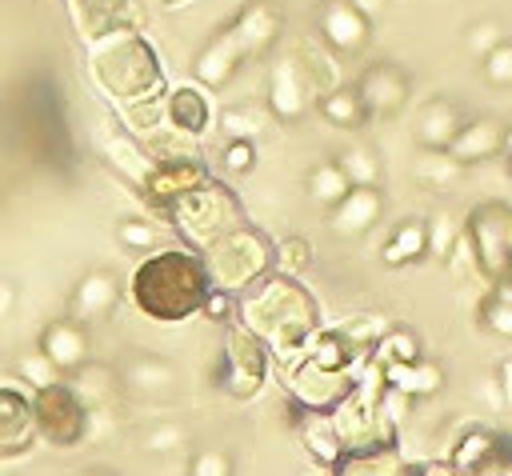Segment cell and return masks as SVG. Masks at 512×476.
I'll use <instances>...</instances> for the list:
<instances>
[{
	"mask_svg": "<svg viewBox=\"0 0 512 476\" xmlns=\"http://www.w3.org/2000/svg\"><path fill=\"white\" fill-rule=\"evenodd\" d=\"M264 112L252 104H232L220 112V132L224 140H260L264 136Z\"/></svg>",
	"mask_w": 512,
	"mask_h": 476,
	"instance_id": "obj_40",
	"label": "cell"
},
{
	"mask_svg": "<svg viewBox=\"0 0 512 476\" xmlns=\"http://www.w3.org/2000/svg\"><path fill=\"white\" fill-rule=\"evenodd\" d=\"M476 324L500 340H512V300L496 288H484V296L476 300Z\"/></svg>",
	"mask_w": 512,
	"mask_h": 476,
	"instance_id": "obj_38",
	"label": "cell"
},
{
	"mask_svg": "<svg viewBox=\"0 0 512 476\" xmlns=\"http://www.w3.org/2000/svg\"><path fill=\"white\" fill-rule=\"evenodd\" d=\"M188 476H232V456L224 448H200L188 464Z\"/></svg>",
	"mask_w": 512,
	"mask_h": 476,
	"instance_id": "obj_52",
	"label": "cell"
},
{
	"mask_svg": "<svg viewBox=\"0 0 512 476\" xmlns=\"http://www.w3.org/2000/svg\"><path fill=\"white\" fill-rule=\"evenodd\" d=\"M460 168H468V164H484V160H492V156H500L504 152V124L500 120H492V116H476V120H464L460 128H456V136H452V144L444 148Z\"/></svg>",
	"mask_w": 512,
	"mask_h": 476,
	"instance_id": "obj_19",
	"label": "cell"
},
{
	"mask_svg": "<svg viewBox=\"0 0 512 476\" xmlns=\"http://www.w3.org/2000/svg\"><path fill=\"white\" fill-rule=\"evenodd\" d=\"M308 264H312V244H308L304 236H284V240H276V260H272V272L300 276Z\"/></svg>",
	"mask_w": 512,
	"mask_h": 476,
	"instance_id": "obj_44",
	"label": "cell"
},
{
	"mask_svg": "<svg viewBox=\"0 0 512 476\" xmlns=\"http://www.w3.org/2000/svg\"><path fill=\"white\" fill-rule=\"evenodd\" d=\"M208 288H212V280L204 272L200 252L172 248V244L144 252V260L132 268V280H128V296H132L136 312L156 324H180V320L196 316L204 308Z\"/></svg>",
	"mask_w": 512,
	"mask_h": 476,
	"instance_id": "obj_2",
	"label": "cell"
},
{
	"mask_svg": "<svg viewBox=\"0 0 512 476\" xmlns=\"http://www.w3.org/2000/svg\"><path fill=\"white\" fill-rule=\"evenodd\" d=\"M120 380H124V388H128L132 396L164 400V396L176 392L180 372H176L168 360H160V356H136V360L124 364V376H120Z\"/></svg>",
	"mask_w": 512,
	"mask_h": 476,
	"instance_id": "obj_26",
	"label": "cell"
},
{
	"mask_svg": "<svg viewBox=\"0 0 512 476\" xmlns=\"http://www.w3.org/2000/svg\"><path fill=\"white\" fill-rule=\"evenodd\" d=\"M316 108H320V116H324L332 128H340V132H352V128H360V124L368 120V112H364L356 88H344V84H336V88H328L324 96H316Z\"/></svg>",
	"mask_w": 512,
	"mask_h": 476,
	"instance_id": "obj_34",
	"label": "cell"
},
{
	"mask_svg": "<svg viewBox=\"0 0 512 476\" xmlns=\"http://www.w3.org/2000/svg\"><path fill=\"white\" fill-rule=\"evenodd\" d=\"M480 72L496 88H512V40L496 44L488 56H480Z\"/></svg>",
	"mask_w": 512,
	"mask_h": 476,
	"instance_id": "obj_48",
	"label": "cell"
},
{
	"mask_svg": "<svg viewBox=\"0 0 512 476\" xmlns=\"http://www.w3.org/2000/svg\"><path fill=\"white\" fill-rule=\"evenodd\" d=\"M72 16H76V28H80V36L88 44L108 36V32L136 28L132 0H72Z\"/></svg>",
	"mask_w": 512,
	"mask_h": 476,
	"instance_id": "obj_23",
	"label": "cell"
},
{
	"mask_svg": "<svg viewBox=\"0 0 512 476\" xmlns=\"http://www.w3.org/2000/svg\"><path fill=\"white\" fill-rule=\"evenodd\" d=\"M328 416L336 424V436H340L344 452H372V448H392L396 444V428L380 420L376 396H368L364 388H352Z\"/></svg>",
	"mask_w": 512,
	"mask_h": 476,
	"instance_id": "obj_9",
	"label": "cell"
},
{
	"mask_svg": "<svg viewBox=\"0 0 512 476\" xmlns=\"http://www.w3.org/2000/svg\"><path fill=\"white\" fill-rule=\"evenodd\" d=\"M200 316H208V320H216V324H232V316H236V296L224 292V288H208Z\"/></svg>",
	"mask_w": 512,
	"mask_h": 476,
	"instance_id": "obj_53",
	"label": "cell"
},
{
	"mask_svg": "<svg viewBox=\"0 0 512 476\" xmlns=\"http://www.w3.org/2000/svg\"><path fill=\"white\" fill-rule=\"evenodd\" d=\"M348 4H352V8H356L364 20H376V16L384 12V4H388V0H348Z\"/></svg>",
	"mask_w": 512,
	"mask_h": 476,
	"instance_id": "obj_58",
	"label": "cell"
},
{
	"mask_svg": "<svg viewBox=\"0 0 512 476\" xmlns=\"http://www.w3.org/2000/svg\"><path fill=\"white\" fill-rule=\"evenodd\" d=\"M12 308H16V288L0 280V320H4V316H8Z\"/></svg>",
	"mask_w": 512,
	"mask_h": 476,
	"instance_id": "obj_59",
	"label": "cell"
},
{
	"mask_svg": "<svg viewBox=\"0 0 512 476\" xmlns=\"http://www.w3.org/2000/svg\"><path fill=\"white\" fill-rule=\"evenodd\" d=\"M444 268H448L456 280H472V284H484V280H480V264H476V252H472V240H468L464 224H460V236H456V244H452V248H448V256H444Z\"/></svg>",
	"mask_w": 512,
	"mask_h": 476,
	"instance_id": "obj_45",
	"label": "cell"
},
{
	"mask_svg": "<svg viewBox=\"0 0 512 476\" xmlns=\"http://www.w3.org/2000/svg\"><path fill=\"white\" fill-rule=\"evenodd\" d=\"M448 460L460 476H496L504 464H512V440H504L488 424H464L452 440Z\"/></svg>",
	"mask_w": 512,
	"mask_h": 476,
	"instance_id": "obj_11",
	"label": "cell"
},
{
	"mask_svg": "<svg viewBox=\"0 0 512 476\" xmlns=\"http://www.w3.org/2000/svg\"><path fill=\"white\" fill-rule=\"evenodd\" d=\"M416 460H404L400 448H372V452H344L332 476H412Z\"/></svg>",
	"mask_w": 512,
	"mask_h": 476,
	"instance_id": "obj_32",
	"label": "cell"
},
{
	"mask_svg": "<svg viewBox=\"0 0 512 476\" xmlns=\"http://www.w3.org/2000/svg\"><path fill=\"white\" fill-rule=\"evenodd\" d=\"M412 172H416V180H420V184H428V188H448V184H456V176H460V164H456L448 152H432V148H420V156H416Z\"/></svg>",
	"mask_w": 512,
	"mask_h": 476,
	"instance_id": "obj_41",
	"label": "cell"
},
{
	"mask_svg": "<svg viewBox=\"0 0 512 476\" xmlns=\"http://www.w3.org/2000/svg\"><path fill=\"white\" fill-rule=\"evenodd\" d=\"M244 60H252V56H248V48L240 44L236 28L228 24V28H220V32L196 52V60H192V76H196V84H204V88L212 92V88L232 84V76L244 68Z\"/></svg>",
	"mask_w": 512,
	"mask_h": 476,
	"instance_id": "obj_15",
	"label": "cell"
},
{
	"mask_svg": "<svg viewBox=\"0 0 512 476\" xmlns=\"http://www.w3.org/2000/svg\"><path fill=\"white\" fill-rule=\"evenodd\" d=\"M264 96H268V112H272L280 124H296V120L308 112L312 88H308V80H304V72H300V64H296L292 52H284V56L272 60Z\"/></svg>",
	"mask_w": 512,
	"mask_h": 476,
	"instance_id": "obj_13",
	"label": "cell"
},
{
	"mask_svg": "<svg viewBox=\"0 0 512 476\" xmlns=\"http://www.w3.org/2000/svg\"><path fill=\"white\" fill-rule=\"evenodd\" d=\"M292 56H296V64H300V72H304L312 96H324L328 88L340 84V68H336L332 48H328L324 40H300V44L292 48Z\"/></svg>",
	"mask_w": 512,
	"mask_h": 476,
	"instance_id": "obj_33",
	"label": "cell"
},
{
	"mask_svg": "<svg viewBox=\"0 0 512 476\" xmlns=\"http://www.w3.org/2000/svg\"><path fill=\"white\" fill-rule=\"evenodd\" d=\"M384 368V384L412 396V400H428L444 388V368L428 356H416V360H404V364H380Z\"/></svg>",
	"mask_w": 512,
	"mask_h": 476,
	"instance_id": "obj_28",
	"label": "cell"
},
{
	"mask_svg": "<svg viewBox=\"0 0 512 476\" xmlns=\"http://www.w3.org/2000/svg\"><path fill=\"white\" fill-rule=\"evenodd\" d=\"M496 380H500L504 400H508V408H512V356H504V360L496 364Z\"/></svg>",
	"mask_w": 512,
	"mask_h": 476,
	"instance_id": "obj_57",
	"label": "cell"
},
{
	"mask_svg": "<svg viewBox=\"0 0 512 476\" xmlns=\"http://www.w3.org/2000/svg\"><path fill=\"white\" fill-rule=\"evenodd\" d=\"M460 224L472 240L484 288L512 284V204L508 200H480V204H472V212Z\"/></svg>",
	"mask_w": 512,
	"mask_h": 476,
	"instance_id": "obj_6",
	"label": "cell"
},
{
	"mask_svg": "<svg viewBox=\"0 0 512 476\" xmlns=\"http://www.w3.org/2000/svg\"><path fill=\"white\" fill-rule=\"evenodd\" d=\"M164 120L172 132L188 136V140H200L208 128H212V100H208V88L204 84H176L164 92Z\"/></svg>",
	"mask_w": 512,
	"mask_h": 476,
	"instance_id": "obj_17",
	"label": "cell"
},
{
	"mask_svg": "<svg viewBox=\"0 0 512 476\" xmlns=\"http://www.w3.org/2000/svg\"><path fill=\"white\" fill-rule=\"evenodd\" d=\"M268 368H272L268 344L256 332H248L240 320H232L220 344V360L212 368V384L232 400H252L264 388Z\"/></svg>",
	"mask_w": 512,
	"mask_h": 476,
	"instance_id": "obj_7",
	"label": "cell"
},
{
	"mask_svg": "<svg viewBox=\"0 0 512 476\" xmlns=\"http://www.w3.org/2000/svg\"><path fill=\"white\" fill-rule=\"evenodd\" d=\"M96 476H108V472H96Z\"/></svg>",
	"mask_w": 512,
	"mask_h": 476,
	"instance_id": "obj_62",
	"label": "cell"
},
{
	"mask_svg": "<svg viewBox=\"0 0 512 476\" xmlns=\"http://www.w3.org/2000/svg\"><path fill=\"white\" fill-rule=\"evenodd\" d=\"M16 376H20V384H32L36 392L40 388H48V384H56L60 380V372H56V364L36 348V352H24L20 360H16Z\"/></svg>",
	"mask_w": 512,
	"mask_h": 476,
	"instance_id": "obj_46",
	"label": "cell"
},
{
	"mask_svg": "<svg viewBox=\"0 0 512 476\" xmlns=\"http://www.w3.org/2000/svg\"><path fill=\"white\" fill-rule=\"evenodd\" d=\"M416 356H424V348H420V336L412 328H388L372 348L376 364H404V360H416Z\"/></svg>",
	"mask_w": 512,
	"mask_h": 476,
	"instance_id": "obj_39",
	"label": "cell"
},
{
	"mask_svg": "<svg viewBox=\"0 0 512 476\" xmlns=\"http://www.w3.org/2000/svg\"><path fill=\"white\" fill-rule=\"evenodd\" d=\"M368 24L348 0H324L320 4V16H316V32L320 40L332 48V52H360L368 44Z\"/></svg>",
	"mask_w": 512,
	"mask_h": 476,
	"instance_id": "obj_18",
	"label": "cell"
},
{
	"mask_svg": "<svg viewBox=\"0 0 512 476\" xmlns=\"http://www.w3.org/2000/svg\"><path fill=\"white\" fill-rule=\"evenodd\" d=\"M456 236H460V220H456V216H448V212H436V216L428 220V256L444 260V256H448V248L456 244Z\"/></svg>",
	"mask_w": 512,
	"mask_h": 476,
	"instance_id": "obj_47",
	"label": "cell"
},
{
	"mask_svg": "<svg viewBox=\"0 0 512 476\" xmlns=\"http://www.w3.org/2000/svg\"><path fill=\"white\" fill-rule=\"evenodd\" d=\"M392 324H388V316L384 312H360V316H348L344 324H340V332L364 352V356H372V348H376V340L388 332Z\"/></svg>",
	"mask_w": 512,
	"mask_h": 476,
	"instance_id": "obj_42",
	"label": "cell"
},
{
	"mask_svg": "<svg viewBox=\"0 0 512 476\" xmlns=\"http://www.w3.org/2000/svg\"><path fill=\"white\" fill-rule=\"evenodd\" d=\"M200 180H208V168L196 152H180V156H152V172L140 184V192L168 212L172 200H180L188 188H196Z\"/></svg>",
	"mask_w": 512,
	"mask_h": 476,
	"instance_id": "obj_12",
	"label": "cell"
},
{
	"mask_svg": "<svg viewBox=\"0 0 512 476\" xmlns=\"http://www.w3.org/2000/svg\"><path fill=\"white\" fill-rule=\"evenodd\" d=\"M460 124H464L460 108H456L448 96H432V100L420 104V112H416V120H412V136H416L420 148L444 152V148L452 144V136H456Z\"/></svg>",
	"mask_w": 512,
	"mask_h": 476,
	"instance_id": "obj_24",
	"label": "cell"
},
{
	"mask_svg": "<svg viewBox=\"0 0 512 476\" xmlns=\"http://www.w3.org/2000/svg\"><path fill=\"white\" fill-rule=\"evenodd\" d=\"M168 220L172 228L188 240V248H208L212 240H220L224 232L248 224L244 220V208L236 200V192L220 180H200L196 188H188L180 200L168 204Z\"/></svg>",
	"mask_w": 512,
	"mask_h": 476,
	"instance_id": "obj_5",
	"label": "cell"
},
{
	"mask_svg": "<svg viewBox=\"0 0 512 476\" xmlns=\"http://www.w3.org/2000/svg\"><path fill=\"white\" fill-rule=\"evenodd\" d=\"M296 436L304 444V452L312 456V464H324V468H336L340 456H344V444L336 436V424L328 412H300L296 408Z\"/></svg>",
	"mask_w": 512,
	"mask_h": 476,
	"instance_id": "obj_29",
	"label": "cell"
},
{
	"mask_svg": "<svg viewBox=\"0 0 512 476\" xmlns=\"http://www.w3.org/2000/svg\"><path fill=\"white\" fill-rule=\"evenodd\" d=\"M504 156H508V160H512V120H508V124H504Z\"/></svg>",
	"mask_w": 512,
	"mask_h": 476,
	"instance_id": "obj_61",
	"label": "cell"
},
{
	"mask_svg": "<svg viewBox=\"0 0 512 476\" xmlns=\"http://www.w3.org/2000/svg\"><path fill=\"white\" fill-rule=\"evenodd\" d=\"M308 196L316 200V204H324V208H332V204H340L344 200V192L352 188L348 184V176H344V168L336 164V160H320L312 172H308Z\"/></svg>",
	"mask_w": 512,
	"mask_h": 476,
	"instance_id": "obj_36",
	"label": "cell"
},
{
	"mask_svg": "<svg viewBox=\"0 0 512 476\" xmlns=\"http://www.w3.org/2000/svg\"><path fill=\"white\" fill-rule=\"evenodd\" d=\"M200 260H204V272H208L212 288H224V292L240 296L244 288H252L260 276L272 272L276 244L260 228L240 224V228L224 232L220 240H212L208 248H200Z\"/></svg>",
	"mask_w": 512,
	"mask_h": 476,
	"instance_id": "obj_4",
	"label": "cell"
},
{
	"mask_svg": "<svg viewBox=\"0 0 512 476\" xmlns=\"http://www.w3.org/2000/svg\"><path fill=\"white\" fill-rule=\"evenodd\" d=\"M72 392L88 404V408H100V404H108V396L116 392V372L112 368H104V364H84V368H76L72 372Z\"/></svg>",
	"mask_w": 512,
	"mask_h": 476,
	"instance_id": "obj_35",
	"label": "cell"
},
{
	"mask_svg": "<svg viewBox=\"0 0 512 476\" xmlns=\"http://www.w3.org/2000/svg\"><path fill=\"white\" fill-rule=\"evenodd\" d=\"M52 364H56V372L60 376H72L76 368H84L92 356H88V328L84 324H76L72 316L68 320H52L44 332H40V344H36Z\"/></svg>",
	"mask_w": 512,
	"mask_h": 476,
	"instance_id": "obj_20",
	"label": "cell"
},
{
	"mask_svg": "<svg viewBox=\"0 0 512 476\" xmlns=\"http://www.w3.org/2000/svg\"><path fill=\"white\" fill-rule=\"evenodd\" d=\"M280 24L284 20H280V8L272 0H248L240 8V16L232 20V28H236L240 44L248 48V56H260L264 48H272L276 36H280Z\"/></svg>",
	"mask_w": 512,
	"mask_h": 476,
	"instance_id": "obj_27",
	"label": "cell"
},
{
	"mask_svg": "<svg viewBox=\"0 0 512 476\" xmlns=\"http://www.w3.org/2000/svg\"><path fill=\"white\" fill-rule=\"evenodd\" d=\"M412 404H416L412 396H404V392H396V388H388V384H384L380 396H376V412H380V420L392 424L396 432H400V424L412 416Z\"/></svg>",
	"mask_w": 512,
	"mask_h": 476,
	"instance_id": "obj_49",
	"label": "cell"
},
{
	"mask_svg": "<svg viewBox=\"0 0 512 476\" xmlns=\"http://www.w3.org/2000/svg\"><path fill=\"white\" fill-rule=\"evenodd\" d=\"M32 416H36V436L52 448H76L88 440L92 428V408L72 392V384H48L32 396Z\"/></svg>",
	"mask_w": 512,
	"mask_h": 476,
	"instance_id": "obj_8",
	"label": "cell"
},
{
	"mask_svg": "<svg viewBox=\"0 0 512 476\" xmlns=\"http://www.w3.org/2000/svg\"><path fill=\"white\" fill-rule=\"evenodd\" d=\"M424 256H428V220H420V216L400 220L380 248V260L388 268H408V264H420Z\"/></svg>",
	"mask_w": 512,
	"mask_h": 476,
	"instance_id": "obj_31",
	"label": "cell"
},
{
	"mask_svg": "<svg viewBox=\"0 0 512 476\" xmlns=\"http://www.w3.org/2000/svg\"><path fill=\"white\" fill-rule=\"evenodd\" d=\"M284 388L300 412H332L356 388V372H332V368H320L316 360L300 356L296 364L284 368Z\"/></svg>",
	"mask_w": 512,
	"mask_h": 476,
	"instance_id": "obj_10",
	"label": "cell"
},
{
	"mask_svg": "<svg viewBox=\"0 0 512 476\" xmlns=\"http://www.w3.org/2000/svg\"><path fill=\"white\" fill-rule=\"evenodd\" d=\"M188 4H196V0H160L164 12H180V8H188Z\"/></svg>",
	"mask_w": 512,
	"mask_h": 476,
	"instance_id": "obj_60",
	"label": "cell"
},
{
	"mask_svg": "<svg viewBox=\"0 0 512 476\" xmlns=\"http://www.w3.org/2000/svg\"><path fill=\"white\" fill-rule=\"evenodd\" d=\"M220 164H224L232 176H244V172H252V168H256V140H224Z\"/></svg>",
	"mask_w": 512,
	"mask_h": 476,
	"instance_id": "obj_51",
	"label": "cell"
},
{
	"mask_svg": "<svg viewBox=\"0 0 512 476\" xmlns=\"http://www.w3.org/2000/svg\"><path fill=\"white\" fill-rule=\"evenodd\" d=\"M408 92H412V80L392 60L368 64L360 72V84H356V96H360V104H364L368 116H396L408 104Z\"/></svg>",
	"mask_w": 512,
	"mask_h": 476,
	"instance_id": "obj_14",
	"label": "cell"
},
{
	"mask_svg": "<svg viewBox=\"0 0 512 476\" xmlns=\"http://www.w3.org/2000/svg\"><path fill=\"white\" fill-rule=\"evenodd\" d=\"M476 400H480L484 408H492V412H504V408H508V400H504V388H500L496 372L476 380Z\"/></svg>",
	"mask_w": 512,
	"mask_h": 476,
	"instance_id": "obj_55",
	"label": "cell"
},
{
	"mask_svg": "<svg viewBox=\"0 0 512 476\" xmlns=\"http://www.w3.org/2000/svg\"><path fill=\"white\" fill-rule=\"evenodd\" d=\"M100 152H104V160L128 180V184H144L148 180V172H152V152L144 148V140H136L128 128H112L108 124V132L100 136Z\"/></svg>",
	"mask_w": 512,
	"mask_h": 476,
	"instance_id": "obj_25",
	"label": "cell"
},
{
	"mask_svg": "<svg viewBox=\"0 0 512 476\" xmlns=\"http://www.w3.org/2000/svg\"><path fill=\"white\" fill-rule=\"evenodd\" d=\"M88 72L104 96L116 100V108L164 92V68L156 48L136 32L120 28L88 44Z\"/></svg>",
	"mask_w": 512,
	"mask_h": 476,
	"instance_id": "obj_3",
	"label": "cell"
},
{
	"mask_svg": "<svg viewBox=\"0 0 512 476\" xmlns=\"http://www.w3.org/2000/svg\"><path fill=\"white\" fill-rule=\"evenodd\" d=\"M236 320L268 344L280 368H288L308 352V340L320 328V308L300 276L268 272L236 296Z\"/></svg>",
	"mask_w": 512,
	"mask_h": 476,
	"instance_id": "obj_1",
	"label": "cell"
},
{
	"mask_svg": "<svg viewBox=\"0 0 512 476\" xmlns=\"http://www.w3.org/2000/svg\"><path fill=\"white\" fill-rule=\"evenodd\" d=\"M116 240L128 252H156L160 248V228L144 216H124V220H116Z\"/></svg>",
	"mask_w": 512,
	"mask_h": 476,
	"instance_id": "obj_43",
	"label": "cell"
},
{
	"mask_svg": "<svg viewBox=\"0 0 512 476\" xmlns=\"http://www.w3.org/2000/svg\"><path fill=\"white\" fill-rule=\"evenodd\" d=\"M412 476H460V472H456V464L448 456H436V460H416Z\"/></svg>",
	"mask_w": 512,
	"mask_h": 476,
	"instance_id": "obj_56",
	"label": "cell"
},
{
	"mask_svg": "<svg viewBox=\"0 0 512 476\" xmlns=\"http://www.w3.org/2000/svg\"><path fill=\"white\" fill-rule=\"evenodd\" d=\"M116 304H120V280L108 268H92V272H84L76 280L72 300H68V316L88 328V324L108 320Z\"/></svg>",
	"mask_w": 512,
	"mask_h": 476,
	"instance_id": "obj_16",
	"label": "cell"
},
{
	"mask_svg": "<svg viewBox=\"0 0 512 476\" xmlns=\"http://www.w3.org/2000/svg\"><path fill=\"white\" fill-rule=\"evenodd\" d=\"M36 436V416H32V400L12 388L0 384V456H16L32 444Z\"/></svg>",
	"mask_w": 512,
	"mask_h": 476,
	"instance_id": "obj_22",
	"label": "cell"
},
{
	"mask_svg": "<svg viewBox=\"0 0 512 476\" xmlns=\"http://www.w3.org/2000/svg\"><path fill=\"white\" fill-rule=\"evenodd\" d=\"M184 444V428L180 424H156L148 436H144V448L148 452H176Z\"/></svg>",
	"mask_w": 512,
	"mask_h": 476,
	"instance_id": "obj_54",
	"label": "cell"
},
{
	"mask_svg": "<svg viewBox=\"0 0 512 476\" xmlns=\"http://www.w3.org/2000/svg\"><path fill=\"white\" fill-rule=\"evenodd\" d=\"M336 164L344 168L352 188H380V160H376V152L368 144H348L336 156Z\"/></svg>",
	"mask_w": 512,
	"mask_h": 476,
	"instance_id": "obj_37",
	"label": "cell"
},
{
	"mask_svg": "<svg viewBox=\"0 0 512 476\" xmlns=\"http://www.w3.org/2000/svg\"><path fill=\"white\" fill-rule=\"evenodd\" d=\"M304 356L316 360L320 368H332V372H360V364L368 360V356L340 332V324H336V328H316Z\"/></svg>",
	"mask_w": 512,
	"mask_h": 476,
	"instance_id": "obj_30",
	"label": "cell"
},
{
	"mask_svg": "<svg viewBox=\"0 0 512 476\" xmlns=\"http://www.w3.org/2000/svg\"><path fill=\"white\" fill-rule=\"evenodd\" d=\"M508 36H504V24L500 20H476L468 32H464V44L476 52V56H488L496 44H504Z\"/></svg>",
	"mask_w": 512,
	"mask_h": 476,
	"instance_id": "obj_50",
	"label": "cell"
},
{
	"mask_svg": "<svg viewBox=\"0 0 512 476\" xmlns=\"http://www.w3.org/2000/svg\"><path fill=\"white\" fill-rule=\"evenodd\" d=\"M380 216H384L380 188H348L344 200L328 208V228L336 236H364L380 224Z\"/></svg>",
	"mask_w": 512,
	"mask_h": 476,
	"instance_id": "obj_21",
	"label": "cell"
}]
</instances>
